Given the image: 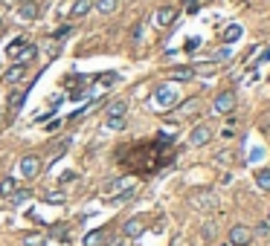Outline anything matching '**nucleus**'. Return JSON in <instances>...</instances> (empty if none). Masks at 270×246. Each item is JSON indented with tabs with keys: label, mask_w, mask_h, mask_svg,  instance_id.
<instances>
[{
	"label": "nucleus",
	"mask_w": 270,
	"mask_h": 246,
	"mask_svg": "<svg viewBox=\"0 0 270 246\" xmlns=\"http://www.w3.org/2000/svg\"><path fill=\"white\" fill-rule=\"evenodd\" d=\"M151 104L157 107V110H174V107L180 104V93H177V87H174V84H160V87H154Z\"/></svg>",
	"instance_id": "obj_1"
},
{
	"label": "nucleus",
	"mask_w": 270,
	"mask_h": 246,
	"mask_svg": "<svg viewBox=\"0 0 270 246\" xmlns=\"http://www.w3.org/2000/svg\"><path fill=\"white\" fill-rule=\"evenodd\" d=\"M35 52H38V47L29 44L26 38H17L15 44H9V49H6V55H9L12 64H26V61H32Z\"/></svg>",
	"instance_id": "obj_2"
},
{
	"label": "nucleus",
	"mask_w": 270,
	"mask_h": 246,
	"mask_svg": "<svg viewBox=\"0 0 270 246\" xmlns=\"http://www.w3.org/2000/svg\"><path fill=\"white\" fill-rule=\"evenodd\" d=\"M38 174H41V157L38 154H26L20 160V177L23 180H35Z\"/></svg>",
	"instance_id": "obj_3"
},
{
	"label": "nucleus",
	"mask_w": 270,
	"mask_h": 246,
	"mask_svg": "<svg viewBox=\"0 0 270 246\" xmlns=\"http://www.w3.org/2000/svg\"><path fill=\"white\" fill-rule=\"evenodd\" d=\"M212 107H215V113H233L236 110V93L233 90H221L215 101H212Z\"/></svg>",
	"instance_id": "obj_4"
},
{
	"label": "nucleus",
	"mask_w": 270,
	"mask_h": 246,
	"mask_svg": "<svg viewBox=\"0 0 270 246\" xmlns=\"http://www.w3.org/2000/svg\"><path fill=\"white\" fill-rule=\"evenodd\" d=\"M250 241H253V229L250 226H233L230 229V244L233 246H250Z\"/></svg>",
	"instance_id": "obj_5"
},
{
	"label": "nucleus",
	"mask_w": 270,
	"mask_h": 246,
	"mask_svg": "<svg viewBox=\"0 0 270 246\" xmlns=\"http://www.w3.org/2000/svg\"><path fill=\"white\" fill-rule=\"evenodd\" d=\"M177 17H180V9H177V6H160V9H157V15H154V20H157V26H163V29H166V26H171Z\"/></svg>",
	"instance_id": "obj_6"
},
{
	"label": "nucleus",
	"mask_w": 270,
	"mask_h": 246,
	"mask_svg": "<svg viewBox=\"0 0 270 246\" xmlns=\"http://www.w3.org/2000/svg\"><path fill=\"white\" fill-rule=\"evenodd\" d=\"M26 76H29V67H26V64H9L6 76H3V82L9 84V87H15V84H20Z\"/></svg>",
	"instance_id": "obj_7"
},
{
	"label": "nucleus",
	"mask_w": 270,
	"mask_h": 246,
	"mask_svg": "<svg viewBox=\"0 0 270 246\" xmlns=\"http://www.w3.org/2000/svg\"><path fill=\"white\" fill-rule=\"evenodd\" d=\"M209 139H212V128L209 125H198L195 131L189 133V145H195V148L209 145Z\"/></svg>",
	"instance_id": "obj_8"
},
{
	"label": "nucleus",
	"mask_w": 270,
	"mask_h": 246,
	"mask_svg": "<svg viewBox=\"0 0 270 246\" xmlns=\"http://www.w3.org/2000/svg\"><path fill=\"white\" fill-rule=\"evenodd\" d=\"M142 232H145V217H131L122 226V238H139Z\"/></svg>",
	"instance_id": "obj_9"
},
{
	"label": "nucleus",
	"mask_w": 270,
	"mask_h": 246,
	"mask_svg": "<svg viewBox=\"0 0 270 246\" xmlns=\"http://www.w3.org/2000/svg\"><path fill=\"white\" fill-rule=\"evenodd\" d=\"M125 113H128V101L125 98H117V101H111L105 107V119H125Z\"/></svg>",
	"instance_id": "obj_10"
},
{
	"label": "nucleus",
	"mask_w": 270,
	"mask_h": 246,
	"mask_svg": "<svg viewBox=\"0 0 270 246\" xmlns=\"http://www.w3.org/2000/svg\"><path fill=\"white\" fill-rule=\"evenodd\" d=\"M23 101H26V93L23 90H15V93H9V98H6V113L15 116L20 107H23Z\"/></svg>",
	"instance_id": "obj_11"
},
{
	"label": "nucleus",
	"mask_w": 270,
	"mask_h": 246,
	"mask_svg": "<svg viewBox=\"0 0 270 246\" xmlns=\"http://www.w3.org/2000/svg\"><path fill=\"white\" fill-rule=\"evenodd\" d=\"M105 241H108L105 229H93V232H87V235H85L82 246H105Z\"/></svg>",
	"instance_id": "obj_12"
},
{
	"label": "nucleus",
	"mask_w": 270,
	"mask_h": 246,
	"mask_svg": "<svg viewBox=\"0 0 270 246\" xmlns=\"http://www.w3.org/2000/svg\"><path fill=\"white\" fill-rule=\"evenodd\" d=\"M241 35H244V29H241L238 23H230V26H227V29L221 32V38H224V44H230V47H233V44H236Z\"/></svg>",
	"instance_id": "obj_13"
},
{
	"label": "nucleus",
	"mask_w": 270,
	"mask_h": 246,
	"mask_svg": "<svg viewBox=\"0 0 270 246\" xmlns=\"http://www.w3.org/2000/svg\"><path fill=\"white\" fill-rule=\"evenodd\" d=\"M93 9H96L99 15H114V12L119 9V0H96Z\"/></svg>",
	"instance_id": "obj_14"
},
{
	"label": "nucleus",
	"mask_w": 270,
	"mask_h": 246,
	"mask_svg": "<svg viewBox=\"0 0 270 246\" xmlns=\"http://www.w3.org/2000/svg\"><path fill=\"white\" fill-rule=\"evenodd\" d=\"M90 9H93V0H76L73 9H70V15H73V17H85V15H90Z\"/></svg>",
	"instance_id": "obj_15"
},
{
	"label": "nucleus",
	"mask_w": 270,
	"mask_h": 246,
	"mask_svg": "<svg viewBox=\"0 0 270 246\" xmlns=\"http://www.w3.org/2000/svg\"><path fill=\"white\" fill-rule=\"evenodd\" d=\"M233 55H236V52H233V47H230V44H224V47L215 49L212 61H215V64H227V61H233Z\"/></svg>",
	"instance_id": "obj_16"
},
{
	"label": "nucleus",
	"mask_w": 270,
	"mask_h": 246,
	"mask_svg": "<svg viewBox=\"0 0 270 246\" xmlns=\"http://www.w3.org/2000/svg\"><path fill=\"white\" fill-rule=\"evenodd\" d=\"M17 15H20V20H35V17H38V6L26 0V3L17 6Z\"/></svg>",
	"instance_id": "obj_17"
},
{
	"label": "nucleus",
	"mask_w": 270,
	"mask_h": 246,
	"mask_svg": "<svg viewBox=\"0 0 270 246\" xmlns=\"http://www.w3.org/2000/svg\"><path fill=\"white\" fill-rule=\"evenodd\" d=\"M192 203H195V206H201V209H215V206H218V200H215L212 194H206V191L195 194V197H192Z\"/></svg>",
	"instance_id": "obj_18"
},
{
	"label": "nucleus",
	"mask_w": 270,
	"mask_h": 246,
	"mask_svg": "<svg viewBox=\"0 0 270 246\" xmlns=\"http://www.w3.org/2000/svg\"><path fill=\"white\" fill-rule=\"evenodd\" d=\"M174 82H189L192 76H195V70L192 67H171V73H169Z\"/></svg>",
	"instance_id": "obj_19"
},
{
	"label": "nucleus",
	"mask_w": 270,
	"mask_h": 246,
	"mask_svg": "<svg viewBox=\"0 0 270 246\" xmlns=\"http://www.w3.org/2000/svg\"><path fill=\"white\" fill-rule=\"evenodd\" d=\"M256 182H259L262 191H270V168H259L256 171Z\"/></svg>",
	"instance_id": "obj_20"
},
{
	"label": "nucleus",
	"mask_w": 270,
	"mask_h": 246,
	"mask_svg": "<svg viewBox=\"0 0 270 246\" xmlns=\"http://www.w3.org/2000/svg\"><path fill=\"white\" fill-rule=\"evenodd\" d=\"M17 191V182L12 177H6V180H0V197H12Z\"/></svg>",
	"instance_id": "obj_21"
},
{
	"label": "nucleus",
	"mask_w": 270,
	"mask_h": 246,
	"mask_svg": "<svg viewBox=\"0 0 270 246\" xmlns=\"http://www.w3.org/2000/svg\"><path fill=\"white\" fill-rule=\"evenodd\" d=\"M192 70H195V76H215L218 64H215V61H209V64H195Z\"/></svg>",
	"instance_id": "obj_22"
},
{
	"label": "nucleus",
	"mask_w": 270,
	"mask_h": 246,
	"mask_svg": "<svg viewBox=\"0 0 270 246\" xmlns=\"http://www.w3.org/2000/svg\"><path fill=\"white\" fill-rule=\"evenodd\" d=\"M26 200H29V191H26V188H17L15 194L9 197V203H12V206H20V203H26Z\"/></svg>",
	"instance_id": "obj_23"
},
{
	"label": "nucleus",
	"mask_w": 270,
	"mask_h": 246,
	"mask_svg": "<svg viewBox=\"0 0 270 246\" xmlns=\"http://www.w3.org/2000/svg\"><path fill=\"white\" fill-rule=\"evenodd\" d=\"M67 148H70V139H61L58 148H52V163H55V160H61V157L67 154Z\"/></svg>",
	"instance_id": "obj_24"
},
{
	"label": "nucleus",
	"mask_w": 270,
	"mask_h": 246,
	"mask_svg": "<svg viewBox=\"0 0 270 246\" xmlns=\"http://www.w3.org/2000/svg\"><path fill=\"white\" fill-rule=\"evenodd\" d=\"M108 131H125V119H105Z\"/></svg>",
	"instance_id": "obj_25"
},
{
	"label": "nucleus",
	"mask_w": 270,
	"mask_h": 246,
	"mask_svg": "<svg viewBox=\"0 0 270 246\" xmlns=\"http://www.w3.org/2000/svg\"><path fill=\"white\" fill-rule=\"evenodd\" d=\"M268 61H270V47H265V49H262V55H259V58L253 61V67H259V64H268Z\"/></svg>",
	"instance_id": "obj_26"
},
{
	"label": "nucleus",
	"mask_w": 270,
	"mask_h": 246,
	"mask_svg": "<svg viewBox=\"0 0 270 246\" xmlns=\"http://www.w3.org/2000/svg\"><path fill=\"white\" fill-rule=\"evenodd\" d=\"M47 203H64V194H44Z\"/></svg>",
	"instance_id": "obj_27"
},
{
	"label": "nucleus",
	"mask_w": 270,
	"mask_h": 246,
	"mask_svg": "<svg viewBox=\"0 0 270 246\" xmlns=\"http://www.w3.org/2000/svg\"><path fill=\"white\" fill-rule=\"evenodd\" d=\"M131 38H134V41H139V38H142V23H136V26H134V32H131Z\"/></svg>",
	"instance_id": "obj_28"
},
{
	"label": "nucleus",
	"mask_w": 270,
	"mask_h": 246,
	"mask_svg": "<svg viewBox=\"0 0 270 246\" xmlns=\"http://www.w3.org/2000/svg\"><path fill=\"white\" fill-rule=\"evenodd\" d=\"M61 125H64V122H61V119H55V122H50V125H47V131H58Z\"/></svg>",
	"instance_id": "obj_29"
},
{
	"label": "nucleus",
	"mask_w": 270,
	"mask_h": 246,
	"mask_svg": "<svg viewBox=\"0 0 270 246\" xmlns=\"http://www.w3.org/2000/svg\"><path fill=\"white\" fill-rule=\"evenodd\" d=\"M198 44H201L198 38H189V41H186V49H198Z\"/></svg>",
	"instance_id": "obj_30"
},
{
	"label": "nucleus",
	"mask_w": 270,
	"mask_h": 246,
	"mask_svg": "<svg viewBox=\"0 0 270 246\" xmlns=\"http://www.w3.org/2000/svg\"><path fill=\"white\" fill-rule=\"evenodd\" d=\"M198 9H201V6H198V0H189V15H195Z\"/></svg>",
	"instance_id": "obj_31"
},
{
	"label": "nucleus",
	"mask_w": 270,
	"mask_h": 246,
	"mask_svg": "<svg viewBox=\"0 0 270 246\" xmlns=\"http://www.w3.org/2000/svg\"><path fill=\"white\" fill-rule=\"evenodd\" d=\"M111 246H125V238H117V241H111Z\"/></svg>",
	"instance_id": "obj_32"
},
{
	"label": "nucleus",
	"mask_w": 270,
	"mask_h": 246,
	"mask_svg": "<svg viewBox=\"0 0 270 246\" xmlns=\"http://www.w3.org/2000/svg\"><path fill=\"white\" fill-rule=\"evenodd\" d=\"M0 35H3V20H0Z\"/></svg>",
	"instance_id": "obj_33"
},
{
	"label": "nucleus",
	"mask_w": 270,
	"mask_h": 246,
	"mask_svg": "<svg viewBox=\"0 0 270 246\" xmlns=\"http://www.w3.org/2000/svg\"><path fill=\"white\" fill-rule=\"evenodd\" d=\"M268 82H270V79H268Z\"/></svg>",
	"instance_id": "obj_34"
}]
</instances>
